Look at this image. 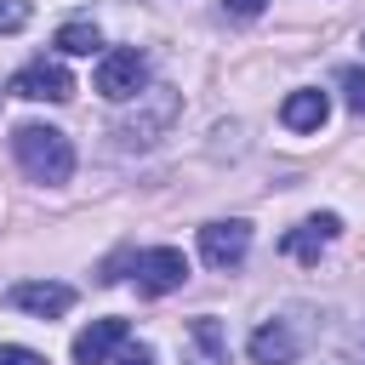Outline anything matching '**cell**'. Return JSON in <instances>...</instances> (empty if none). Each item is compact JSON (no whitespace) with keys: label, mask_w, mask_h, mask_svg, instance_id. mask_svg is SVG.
I'll return each mask as SVG.
<instances>
[{"label":"cell","mask_w":365,"mask_h":365,"mask_svg":"<svg viewBox=\"0 0 365 365\" xmlns=\"http://www.w3.org/2000/svg\"><path fill=\"white\" fill-rule=\"evenodd\" d=\"M11 148H17V160L34 182H68L74 177V143L57 125H17Z\"/></svg>","instance_id":"cell-1"},{"label":"cell","mask_w":365,"mask_h":365,"mask_svg":"<svg viewBox=\"0 0 365 365\" xmlns=\"http://www.w3.org/2000/svg\"><path fill=\"white\" fill-rule=\"evenodd\" d=\"M177 108H182V97H177L171 86H143V91H137V114L120 120L114 131H120L125 143H160V137L171 131Z\"/></svg>","instance_id":"cell-2"},{"label":"cell","mask_w":365,"mask_h":365,"mask_svg":"<svg viewBox=\"0 0 365 365\" xmlns=\"http://www.w3.org/2000/svg\"><path fill=\"white\" fill-rule=\"evenodd\" d=\"M143 86H148V57H143L137 46L103 51V63H97V91H103L108 103H131Z\"/></svg>","instance_id":"cell-3"},{"label":"cell","mask_w":365,"mask_h":365,"mask_svg":"<svg viewBox=\"0 0 365 365\" xmlns=\"http://www.w3.org/2000/svg\"><path fill=\"white\" fill-rule=\"evenodd\" d=\"M11 97H29V103H68L74 97V74L63 63H29L11 74Z\"/></svg>","instance_id":"cell-4"},{"label":"cell","mask_w":365,"mask_h":365,"mask_svg":"<svg viewBox=\"0 0 365 365\" xmlns=\"http://www.w3.org/2000/svg\"><path fill=\"white\" fill-rule=\"evenodd\" d=\"M245 251H251V222L228 217V222H205V228H200V257H205L211 268H240Z\"/></svg>","instance_id":"cell-5"},{"label":"cell","mask_w":365,"mask_h":365,"mask_svg":"<svg viewBox=\"0 0 365 365\" xmlns=\"http://www.w3.org/2000/svg\"><path fill=\"white\" fill-rule=\"evenodd\" d=\"M182 279H188V257L177 245H154L137 257V291L165 297V291H182Z\"/></svg>","instance_id":"cell-6"},{"label":"cell","mask_w":365,"mask_h":365,"mask_svg":"<svg viewBox=\"0 0 365 365\" xmlns=\"http://www.w3.org/2000/svg\"><path fill=\"white\" fill-rule=\"evenodd\" d=\"M336 234H342V217H336V211H319V217L297 222V228L279 240V251H285V257H297V262H319V251H325Z\"/></svg>","instance_id":"cell-7"},{"label":"cell","mask_w":365,"mask_h":365,"mask_svg":"<svg viewBox=\"0 0 365 365\" xmlns=\"http://www.w3.org/2000/svg\"><path fill=\"white\" fill-rule=\"evenodd\" d=\"M11 308L34 314V319H57L74 308V285H57V279H23L11 285Z\"/></svg>","instance_id":"cell-8"},{"label":"cell","mask_w":365,"mask_h":365,"mask_svg":"<svg viewBox=\"0 0 365 365\" xmlns=\"http://www.w3.org/2000/svg\"><path fill=\"white\" fill-rule=\"evenodd\" d=\"M120 342H125V319H91L74 336V365H108Z\"/></svg>","instance_id":"cell-9"},{"label":"cell","mask_w":365,"mask_h":365,"mask_svg":"<svg viewBox=\"0 0 365 365\" xmlns=\"http://www.w3.org/2000/svg\"><path fill=\"white\" fill-rule=\"evenodd\" d=\"M325 114H331V97L314 91V86H302V91H291V97L279 103V125H285V131H319Z\"/></svg>","instance_id":"cell-10"},{"label":"cell","mask_w":365,"mask_h":365,"mask_svg":"<svg viewBox=\"0 0 365 365\" xmlns=\"http://www.w3.org/2000/svg\"><path fill=\"white\" fill-rule=\"evenodd\" d=\"M188 365H228V331L211 314H200L188 325Z\"/></svg>","instance_id":"cell-11"},{"label":"cell","mask_w":365,"mask_h":365,"mask_svg":"<svg viewBox=\"0 0 365 365\" xmlns=\"http://www.w3.org/2000/svg\"><path fill=\"white\" fill-rule=\"evenodd\" d=\"M251 359L257 365H291L297 359V336L285 325H257L251 331Z\"/></svg>","instance_id":"cell-12"},{"label":"cell","mask_w":365,"mask_h":365,"mask_svg":"<svg viewBox=\"0 0 365 365\" xmlns=\"http://www.w3.org/2000/svg\"><path fill=\"white\" fill-rule=\"evenodd\" d=\"M97 46H103L97 23H63L57 29V51H68V57H91Z\"/></svg>","instance_id":"cell-13"},{"label":"cell","mask_w":365,"mask_h":365,"mask_svg":"<svg viewBox=\"0 0 365 365\" xmlns=\"http://www.w3.org/2000/svg\"><path fill=\"white\" fill-rule=\"evenodd\" d=\"M336 80H342V97H348V108L365 120V68H342Z\"/></svg>","instance_id":"cell-14"},{"label":"cell","mask_w":365,"mask_h":365,"mask_svg":"<svg viewBox=\"0 0 365 365\" xmlns=\"http://www.w3.org/2000/svg\"><path fill=\"white\" fill-rule=\"evenodd\" d=\"M29 23V0H0V34H17Z\"/></svg>","instance_id":"cell-15"},{"label":"cell","mask_w":365,"mask_h":365,"mask_svg":"<svg viewBox=\"0 0 365 365\" xmlns=\"http://www.w3.org/2000/svg\"><path fill=\"white\" fill-rule=\"evenodd\" d=\"M108 365H154V348H148V342H131V336H125V342H120V354H114Z\"/></svg>","instance_id":"cell-16"},{"label":"cell","mask_w":365,"mask_h":365,"mask_svg":"<svg viewBox=\"0 0 365 365\" xmlns=\"http://www.w3.org/2000/svg\"><path fill=\"white\" fill-rule=\"evenodd\" d=\"M0 365H46V354H34V348H17V342H0Z\"/></svg>","instance_id":"cell-17"},{"label":"cell","mask_w":365,"mask_h":365,"mask_svg":"<svg viewBox=\"0 0 365 365\" xmlns=\"http://www.w3.org/2000/svg\"><path fill=\"white\" fill-rule=\"evenodd\" d=\"M222 6H228V11H234V17H257V11H262V6H268V0H222Z\"/></svg>","instance_id":"cell-18"}]
</instances>
